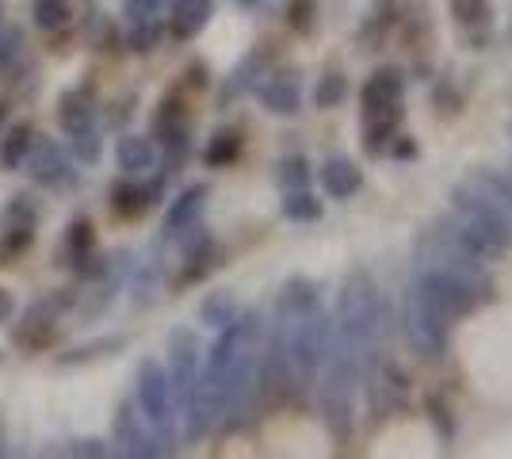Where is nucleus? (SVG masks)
<instances>
[{"instance_id":"f257e3e1","label":"nucleus","mask_w":512,"mask_h":459,"mask_svg":"<svg viewBox=\"0 0 512 459\" xmlns=\"http://www.w3.org/2000/svg\"><path fill=\"white\" fill-rule=\"evenodd\" d=\"M451 207H455V219L470 226L478 238L490 241L497 253L512 241V222L505 215V207L493 196H486L478 184H459L451 192Z\"/></svg>"},{"instance_id":"f03ea898","label":"nucleus","mask_w":512,"mask_h":459,"mask_svg":"<svg viewBox=\"0 0 512 459\" xmlns=\"http://www.w3.org/2000/svg\"><path fill=\"white\" fill-rule=\"evenodd\" d=\"M134 406L142 421L150 425L153 433H172L176 425V391H172V379L165 372V364L157 360H142L138 375H134Z\"/></svg>"},{"instance_id":"7ed1b4c3","label":"nucleus","mask_w":512,"mask_h":459,"mask_svg":"<svg viewBox=\"0 0 512 459\" xmlns=\"http://www.w3.org/2000/svg\"><path fill=\"white\" fill-rule=\"evenodd\" d=\"M329 352H333V322L329 318H321L314 310V314L291 322V329H287V360L295 368L318 372L321 364L329 360Z\"/></svg>"},{"instance_id":"20e7f679","label":"nucleus","mask_w":512,"mask_h":459,"mask_svg":"<svg viewBox=\"0 0 512 459\" xmlns=\"http://www.w3.org/2000/svg\"><path fill=\"white\" fill-rule=\"evenodd\" d=\"M375 314H379V299H375V287L367 280V272H352V276L344 280V295H341L344 333L363 341V337L375 329Z\"/></svg>"},{"instance_id":"39448f33","label":"nucleus","mask_w":512,"mask_h":459,"mask_svg":"<svg viewBox=\"0 0 512 459\" xmlns=\"http://www.w3.org/2000/svg\"><path fill=\"white\" fill-rule=\"evenodd\" d=\"M165 372H169V379H172L176 398L184 402V398L192 394L199 372H203V345H199L195 329L180 326L169 333V364H165Z\"/></svg>"},{"instance_id":"423d86ee","label":"nucleus","mask_w":512,"mask_h":459,"mask_svg":"<svg viewBox=\"0 0 512 459\" xmlns=\"http://www.w3.org/2000/svg\"><path fill=\"white\" fill-rule=\"evenodd\" d=\"M23 165H27L31 180L43 184V188H73L77 184V169L62 153V146L50 142V138H39V134H35V146H31Z\"/></svg>"},{"instance_id":"0eeeda50","label":"nucleus","mask_w":512,"mask_h":459,"mask_svg":"<svg viewBox=\"0 0 512 459\" xmlns=\"http://www.w3.org/2000/svg\"><path fill=\"white\" fill-rule=\"evenodd\" d=\"M58 257H65L62 264H69L77 276H104V257L96 253V226L88 219H73L69 222V230H65L62 238V249H58Z\"/></svg>"},{"instance_id":"6e6552de","label":"nucleus","mask_w":512,"mask_h":459,"mask_svg":"<svg viewBox=\"0 0 512 459\" xmlns=\"http://www.w3.org/2000/svg\"><path fill=\"white\" fill-rule=\"evenodd\" d=\"M402 104H406V77H402V69L371 73V81L363 85V119L367 115H398L402 119Z\"/></svg>"},{"instance_id":"1a4fd4ad","label":"nucleus","mask_w":512,"mask_h":459,"mask_svg":"<svg viewBox=\"0 0 512 459\" xmlns=\"http://www.w3.org/2000/svg\"><path fill=\"white\" fill-rule=\"evenodd\" d=\"M352 383H356V375L341 360V364H333V372L321 387V410H325V421L333 429H344L352 421Z\"/></svg>"},{"instance_id":"9d476101","label":"nucleus","mask_w":512,"mask_h":459,"mask_svg":"<svg viewBox=\"0 0 512 459\" xmlns=\"http://www.w3.org/2000/svg\"><path fill=\"white\" fill-rule=\"evenodd\" d=\"M180 284H192V280H203L207 272H211L214 264H218V241L203 230V226H195L184 234V249H180Z\"/></svg>"},{"instance_id":"9b49d317","label":"nucleus","mask_w":512,"mask_h":459,"mask_svg":"<svg viewBox=\"0 0 512 459\" xmlns=\"http://www.w3.org/2000/svg\"><path fill=\"white\" fill-rule=\"evenodd\" d=\"M203 207H207V188L203 184H188L180 196L172 199L169 211H165V238H184L188 230H195Z\"/></svg>"},{"instance_id":"f8f14e48","label":"nucleus","mask_w":512,"mask_h":459,"mask_svg":"<svg viewBox=\"0 0 512 459\" xmlns=\"http://www.w3.org/2000/svg\"><path fill=\"white\" fill-rule=\"evenodd\" d=\"M161 196V180H138V176H127V180H119L115 188H111V211L115 215H123V219H134V215H142V211H150L153 203Z\"/></svg>"},{"instance_id":"ddd939ff","label":"nucleus","mask_w":512,"mask_h":459,"mask_svg":"<svg viewBox=\"0 0 512 459\" xmlns=\"http://www.w3.org/2000/svg\"><path fill=\"white\" fill-rule=\"evenodd\" d=\"M58 310H62V299H39L35 306H27L23 322L16 326V345H46L54 337V326H58Z\"/></svg>"},{"instance_id":"4468645a","label":"nucleus","mask_w":512,"mask_h":459,"mask_svg":"<svg viewBox=\"0 0 512 459\" xmlns=\"http://www.w3.org/2000/svg\"><path fill=\"white\" fill-rule=\"evenodd\" d=\"M321 306V287L314 280H306V276H295V280H287V284L279 287L276 295V314L283 322H295V318H306V314H314Z\"/></svg>"},{"instance_id":"2eb2a0df","label":"nucleus","mask_w":512,"mask_h":459,"mask_svg":"<svg viewBox=\"0 0 512 459\" xmlns=\"http://www.w3.org/2000/svg\"><path fill=\"white\" fill-rule=\"evenodd\" d=\"M318 180L329 199H352L363 188V169L352 157H329L318 169Z\"/></svg>"},{"instance_id":"dca6fc26","label":"nucleus","mask_w":512,"mask_h":459,"mask_svg":"<svg viewBox=\"0 0 512 459\" xmlns=\"http://www.w3.org/2000/svg\"><path fill=\"white\" fill-rule=\"evenodd\" d=\"M256 96L272 115H295L302 104L299 77L295 73H268V81L256 88Z\"/></svg>"},{"instance_id":"f3484780","label":"nucleus","mask_w":512,"mask_h":459,"mask_svg":"<svg viewBox=\"0 0 512 459\" xmlns=\"http://www.w3.org/2000/svg\"><path fill=\"white\" fill-rule=\"evenodd\" d=\"M115 161H119V169L127 176H142L146 169H153L157 150H153L150 138H142V134H123L115 142Z\"/></svg>"},{"instance_id":"a211bd4d","label":"nucleus","mask_w":512,"mask_h":459,"mask_svg":"<svg viewBox=\"0 0 512 459\" xmlns=\"http://www.w3.org/2000/svg\"><path fill=\"white\" fill-rule=\"evenodd\" d=\"M211 8V0H172V35L176 39H195L211 20Z\"/></svg>"},{"instance_id":"6ab92c4d","label":"nucleus","mask_w":512,"mask_h":459,"mask_svg":"<svg viewBox=\"0 0 512 459\" xmlns=\"http://www.w3.org/2000/svg\"><path fill=\"white\" fill-rule=\"evenodd\" d=\"M31 146H35V131H31L27 123L8 127V131L0 134V169H4V173H16V169H23V161H27Z\"/></svg>"},{"instance_id":"aec40b11","label":"nucleus","mask_w":512,"mask_h":459,"mask_svg":"<svg viewBox=\"0 0 512 459\" xmlns=\"http://www.w3.org/2000/svg\"><path fill=\"white\" fill-rule=\"evenodd\" d=\"M35 222H39V203L27 192H16L0 207V234L4 230H35Z\"/></svg>"},{"instance_id":"412c9836","label":"nucleus","mask_w":512,"mask_h":459,"mask_svg":"<svg viewBox=\"0 0 512 459\" xmlns=\"http://www.w3.org/2000/svg\"><path fill=\"white\" fill-rule=\"evenodd\" d=\"M58 123H62L65 134H77L85 131V127H92V104L85 100L81 88L62 92V100H58Z\"/></svg>"},{"instance_id":"4be33fe9","label":"nucleus","mask_w":512,"mask_h":459,"mask_svg":"<svg viewBox=\"0 0 512 459\" xmlns=\"http://www.w3.org/2000/svg\"><path fill=\"white\" fill-rule=\"evenodd\" d=\"M237 314H241V306H237L234 291H211V295L199 303V322L211 329L230 326Z\"/></svg>"},{"instance_id":"5701e85b","label":"nucleus","mask_w":512,"mask_h":459,"mask_svg":"<svg viewBox=\"0 0 512 459\" xmlns=\"http://www.w3.org/2000/svg\"><path fill=\"white\" fill-rule=\"evenodd\" d=\"M283 219H287V222H318L321 219L318 192H310V188L283 192Z\"/></svg>"},{"instance_id":"b1692460","label":"nucleus","mask_w":512,"mask_h":459,"mask_svg":"<svg viewBox=\"0 0 512 459\" xmlns=\"http://www.w3.org/2000/svg\"><path fill=\"white\" fill-rule=\"evenodd\" d=\"M344 100H348V77H344L341 69L321 73L318 85H314V104L318 108H341Z\"/></svg>"},{"instance_id":"393cba45","label":"nucleus","mask_w":512,"mask_h":459,"mask_svg":"<svg viewBox=\"0 0 512 459\" xmlns=\"http://www.w3.org/2000/svg\"><path fill=\"white\" fill-rule=\"evenodd\" d=\"M237 153H241V134L237 131H218L211 138V146L203 153V161L211 165V169H222V165H230Z\"/></svg>"},{"instance_id":"a878e982","label":"nucleus","mask_w":512,"mask_h":459,"mask_svg":"<svg viewBox=\"0 0 512 459\" xmlns=\"http://www.w3.org/2000/svg\"><path fill=\"white\" fill-rule=\"evenodd\" d=\"M279 188L295 192V188H310V161L302 153H291L279 161Z\"/></svg>"},{"instance_id":"bb28decb","label":"nucleus","mask_w":512,"mask_h":459,"mask_svg":"<svg viewBox=\"0 0 512 459\" xmlns=\"http://www.w3.org/2000/svg\"><path fill=\"white\" fill-rule=\"evenodd\" d=\"M35 23L43 27V31H54V27H62L69 20V4L65 0H35Z\"/></svg>"},{"instance_id":"cd10ccee","label":"nucleus","mask_w":512,"mask_h":459,"mask_svg":"<svg viewBox=\"0 0 512 459\" xmlns=\"http://www.w3.org/2000/svg\"><path fill=\"white\" fill-rule=\"evenodd\" d=\"M65 459H111L104 440L96 437H77L65 444Z\"/></svg>"},{"instance_id":"c85d7f7f","label":"nucleus","mask_w":512,"mask_h":459,"mask_svg":"<svg viewBox=\"0 0 512 459\" xmlns=\"http://www.w3.org/2000/svg\"><path fill=\"white\" fill-rule=\"evenodd\" d=\"M69 138H73V150H77L81 161H96L100 150H104V142H100V131H96V127H85V131L69 134Z\"/></svg>"},{"instance_id":"c756f323","label":"nucleus","mask_w":512,"mask_h":459,"mask_svg":"<svg viewBox=\"0 0 512 459\" xmlns=\"http://www.w3.org/2000/svg\"><path fill=\"white\" fill-rule=\"evenodd\" d=\"M161 8H165V0H127V4H123L130 27H138V23H153Z\"/></svg>"},{"instance_id":"7c9ffc66","label":"nucleus","mask_w":512,"mask_h":459,"mask_svg":"<svg viewBox=\"0 0 512 459\" xmlns=\"http://www.w3.org/2000/svg\"><path fill=\"white\" fill-rule=\"evenodd\" d=\"M287 16H291V27H295V31H310V27H314V16H318V4H314V0H291Z\"/></svg>"},{"instance_id":"2f4dec72","label":"nucleus","mask_w":512,"mask_h":459,"mask_svg":"<svg viewBox=\"0 0 512 459\" xmlns=\"http://www.w3.org/2000/svg\"><path fill=\"white\" fill-rule=\"evenodd\" d=\"M157 35H161L157 20H153V23H138V27L130 31V46H134V50H150V46L157 43Z\"/></svg>"},{"instance_id":"473e14b6","label":"nucleus","mask_w":512,"mask_h":459,"mask_svg":"<svg viewBox=\"0 0 512 459\" xmlns=\"http://www.w3.org/2000/svg\"><path fill=\"white\" fill-rule=\"evenodd\" d=\"M16 54H20V31H4L0 35V73L12 66Z\"/></svg>"},{"instance_id":"72a5a7b5","label":"nucleus","mask_w":512,"mask_h":459,"mask_svg":"<svg viewBox=\"0 0 512 459\" xmlns=\"http://www.w3.org/2000/svg\"><path fill=\"white\" fill-rule=\"evenodd\" d=\"M394 157H417V142H413V134H398V146H394Z\"/></svg>"},{"instance_id":"f704fd0d","label":"nucleus","mask_w":512,"mask_h":459,"mask_svg":"<svg viewBox=\"0 0 512 459\" xmlns=\"http://www.w3.org/2000/svg\"><path fill=\"white\" fill-rule=\"evenodd\" d=\"M12 310H16L12 291H4V287H0V322H8V318H12Z\"/></svg>"},{"instance_id":"c9c22d12","label":"nucleus","mask_w":512,"mask_h":459,"mask_svg":"<svg viewBox=\"0 0 512 459\" xmlns=\"http://www.w3.org/2000/svg\"><path fill=\"white\" fill-rule=\"evenodd\" d=\"M0 459H8V437H4V421H0Z\"/></svg>"},{"instance_id":"e433bc0d","label":"nucleus","mask_w":512,"mask_h":459,"mask_svg":"<svg viewBox=\"0 0 512 459\" xmlns=\"http://www.w3.org/2000/svg\"><path fill=\"white\" fill-rule=\"evenodd\" d=\"M4 123H8V104H0V131H4Z\"/></svg>"},{"instance_id":"4c0bfd02","label":"nucleus","mask_w":512,"mask_h":459,"mask_svg":"<svg viewBox=\"0 0 512 459\" xmlns=\"http://www.w3.org/2000/svg\"><path fill=\"white\" fill-rule=\"evenodd\" d=\"M241 4H256V0H241Z\"/></svg>"}]
</instances>
